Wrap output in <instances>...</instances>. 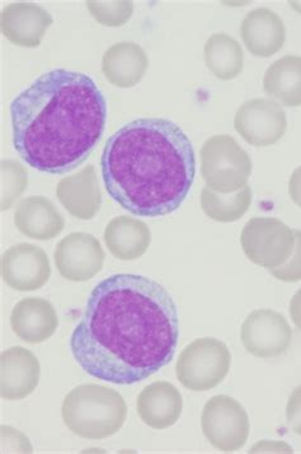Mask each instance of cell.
<instances>
[{
  "label": "cell",
  "instance_id": "obj_16",
  "mask_svg": "<svg viewBox=\"0 0 301 454\" xmlns=\"http://www.w3.org/2000/svg\"><path fill=\"white\" fill-rule=\"evenodd\" d=\"M58 326L57 310L43 298H25L12 309L11 329L17 338L27 344L48 341L57 333Z\"/></svg>",
  "mask_w": 301,
  "mask_h": 454
},
{
  "label": "cell",
  "instance_id": "obj_20",
  "mask_svg": "<svg viewBox=\"0 0 301 454\" xmlns=\"http://www.w3.org/2000/svg\"><path fill=\"white\" fill-rule=\"evenodd\" d=\"M149 60L144 49L135 43H115L102 58V73L112 86L133 88L142 82L148 70Z\"/></svg>",
  "mask_w": 301,
  "mask_h": 454
},
{
  "label": "cell",
  "instance_id": "obj_4",
  "mask_svg": "<svg viewBox=\"0 0 301 454\" xmlns=\"http://www.w3.org/2000/svg\"><path fill=\"white\" fill-rule=\"evenodd\" d=\"M64 424L70 432L89 441H101L117 434L127 418L124 397L101 385H81L64 398Z\"/></svg>",
  "mask_w": 301,
  "mask_h": 454
},
{
  "label": "cell",
  "instance_id": "obj_13",
  "mask_svg": "<svg viewBox=\"0 0 301 454\" xmlns=\"http://www.w3.org/2000/svg\"><path fill=\"white\" fill-rule=\"evenodd\" d=\"M52 23L51 14L35 3H12L0 14L3 36L20 48H39Z\"/></svg>",
  "mask_w": 301,
  "mask_h": 454
},
{
  "label": "cell",
  "instance_id": "obj_7",
  "mask_svg": "<svg viewBox=\"0 0 301 454\" xmlns=\"http://www.w3.org/2000/svg\"><path fill=\"white\" fill-rule=\"evenodd\" d=\"M295 243L294 230L279 219L267 216H254L241 234V245L247 259L268 270L289 262Z\"/></svg>",
  "mask_w": 301,
  "mask_h": 454
},
{
  "label": "cell",
  "instance_id": "obj_10",
  "mask_svg": "<svg viewBox=\"0 0 301 454\" xmlns=\"http://www.w3.org/2000/svg\"><path fill=\"white\" fill-rule=\"evenodd\" d=\"M241 340L251 356L259 359L277 358L290 348L292 330L282 313L268 309H256L244 319Z\"/></svg>",
  "mask_w": 301,
  "mask_h": 454
},
{
  "label": "cell",
  "instance_id": "obj_18",
  "mask_svg": "<svg viewBox=\"0 0 301 454\" xmlns=\"http://www.w3.org/2000/svg\"><path fill=\"white\" fill-rule=\"evenodd\" d=\"M241 36L245 48L257 58H271L286 43V27L276 12L257 8L244 17Z\"/></svg>",
  "mask_w": 301,
  "mask_h": 454
},
{
  "label": "cell",
  "instance_id": "obj_26",
  "mask_svg": "<svg viewBox=\"0 0 301 454\" xmlns=\"http://www.w3.org/2000/svg\"><path fill=\"white\" fill-rule=\"evenodd\" d=\"M87 10L99 25L106 27H121L127 25L134 13V3L128 0H117V2H96L88 0Z\"/></svg>",
  "mask_w": 301,
  "mask_h": 454
},
{
  "label": "cell",
  "instance_id": "obj_1",
  "mask_svg": "<svg viewBox=\"0 0 301 454\" xmlns=\"http://www.w3.org/2000/svg\"><path fill=\"white\" fill-rule=\"evenodd\" d=\"M177 304L165 286L143 275L99 281L70 336V351L89 376L112 385L143 382L174 358Z\"/></svg>",
  "mask_w": 301,
  "mask_h": 454
},
{
  "label": "cell",
  "instance_id": "obj_25",
  "mask_svg": "<svg viewBox=\"0 0 301 454\" xmlns=\"http://www.w3.org/2000/svg\"><path fill=\"white\" fill-rule=\"evenodd\" d=\"M0 209L10 210L28 186L27 169L16 160H4L0 163Z\"/></svg>",
  "mask_w": 301,
  "mask_h": 454
},
{
  "label": "cell",
  "instance_id": "obj_31",
  "mask_svg": "<svg viewBox=\"0 0 301 454\" xmlns=\"http://www.w3.org/2000/svg\"><path fill=\"white\" fill-rule=\"evenodd\" d=\"M289 195L297 207H301V166L292 172L289 180Z\"/></svg>",
  "mask_w": 301,
  "mask_h": 454
},
{
  "label": "cell",
  "instance_id": "obj_19",
  "mask_svg": "<svg viewBox=\"0 0 301 454\" xmlns=\"http://www.w3.org/2000/svg\"><path fill=\"white\" fill-rule=\"evenodd\" d=\"M14 225L23 236L37 241L57 239L66 228V219L49 199L29 196L14 210Z\"/></svg>",
  "mask_w": 301,
  "mask_h": 454
},
{
  "label": "cell",
  "instance_id": "obj_32",
  "mask_svg": "<svg viewBox=\"0 0 301 454\" xmlns=\"http://www.w3.org/2000/svg\"><path fill=\"white\" fill-rule=\"evenodd\" d=\"M290 317L295 326L301 331V289L295 293L290 301Z\"/></svg>",
  "mask_w": 301,
  "mask_h": 454
},
{
  "label": "cell",
  "instance_id": "obj_11",
  "mask_svg": "<svg viewBox=\"0 0 301 454\" xmlns=\"http://www.w3.org/2000/svg\"><path fill=\"white\" fill-rule=\"evenodd\" d=\"M104 259L106 254L98 239L83 232L61 239L54 254L58 274L74 283L93 279L104 269Z\"/></svg>",
  "mask_w": 301,
  "mask_h": 454
},
{
  "label": "cell",
  "instance_id": "obj_23",
  "mask_svg": "<svg viewBox=\"0 0 301 454\" xmlns=\"http://www.w3.org/2000/svg\"><path fill=\"white\" fill-rule=\"evenodd\" d=\"M205 64L220 81L238 78L244 68V52L241 43L230 35L219 32L205 43Z\"/></svg>",
  "mask_w": 301,
  "mask_h": 454
},
{
  "label": "cell",
  "instance_id": "obj_3",
  "mask_svg": "<svg viewBox=\"0 0 301 454\" xmlns=\"http://www.w3.org/2000/svg\"><path fill=\"white\" fill-rule=\"evenodd\" d=\"M106 192L133 215L159 218L180 209L196 177L191 140L172 120L140 117L108 137L101 157Z\"/></svg>",
  "mask_w": 301,
  "mask_h": 454
},
{
  "label": "cell",
  "instance_id": "obj_33",
  "mask_svg": "<svg viewBox=\"0 0 301 454\" xmlns=\"http://www.w3.org/2000/svg\"><path fill=\"white\" fill-rule=\"evenodd\" d=\"M289 4H290L297 13L301 14V2H289Z\"/></svg>",
  "mask_w": 301,
  "mask_h": 454
},
{
  "label": "cell",
  "instance_id": "obj_8",
  "mask_svg": "<svg viewBox=\"0 0 301 454\" xmlns=\"http://www.w3.org/2000/svg\"><path fill=\"white\" fill-rule=\"evenodd\" d=\"M201 427L210 444L225 453L243 448L251 432L244 407L227 395H218L207 401L201 415Z\"/></svg>",
  "mask_w": 301,
  "mask_h": 454
},
{
  "label": "cell",
  "instance_id": "obj_15",
  "mask_svg": "<svg viewBox=\"0 0 301 454\" xmlns=\"http://www.w3.org/2000/svg\"><path fill=\"white\" fill-rule=\"evenodd\" d=\"M137 415L151 429L165 430L180 420L183 397L177 387L166 380L146 386L136 401Z\"/></svg>",
  "mask_w": 301,
  "mask_h": 454
},
{
  "label": "cell",
  "instance_id": "obj_2",
  "mask_svg": "<svg viewBox=\"0 0 301 454\" xmlns=\"http://www.w3.org/2000/svg\"><path fill=\"white\" fill-rule=\"evenodd\" d=\"M13 146L32 168L72 172L104 136L107 101L89 75L58 68L40 75L10 106Z\"/></svg>",
  "mask_w": 301,
  "mask_h": 454
},
{
  "label": "cell",
  "instance_id": "obj_29",
  "mask_svg": "<svg viewBox=\"0 0 301 454\" xmlns=\"http://www.w3.org/2000/svg\"><path fill=\"white\" fill-rule=\"evenodd\" d=\"M286 420L292 432L301 436V386L297 387L289 397Z\"/></svg>",
  "mask_w": 301,
  "mask_h": 454
},
{
  "label": "cell",
  "instance_id": "obj_14",
  "mask_svg": "<svg viewBox=\"0 0 301 454\" xmlns=\"http://www.w3.org/2000/svg\"><path fill=\"white\" fill-rule=\"evenodd\" d=\"M41 365L32 351L13 347L0 356V395L7 401H19L34 394L40 383Z\"/></svg>",
  "mask_w": 301,
  "mask_h": 454
},
{
  "label": "cell",
  "instance_id": "obj_12",
  "mask_svg": "<svg viewBox=\"0 0 301 454\" xmlns=\"http://www.w3.org/2000/svg\"><path fill=\"white\" fill-rule=\"evenodd\" d=\"M2 278L17 292H35L48 284L51 265L48 254L31 243L12 246L2 254Z\"/></svg>",
  "mask_w": 301,
  "mask_h": 454
},
{
  "label": "cell",
  "instance_id": "obj_17",
  "mask_svg": "<svg viewBox=\"0 0 301 454\" xmlns=\"http://www.w3.org/2000/svg\"><path fill=\"white\" fill-rule=\"evenodd\" d=\"M57 196L74 218L81 221L95 218L102 205V192L95 166L88 165L78 174L58 181Z\"/></svg>",
  "mask_w": 301,
  "mask_h": 454
},
{
  "label": "cell",
  "instance_id": "obj_28",
  "mask_svg": "<svg viewBox=\"0 0 301 454\" xmlns=\"http://www.w3.org/2000/svg\"><path fill=\"white\" fill-rule=\"evenodd\" d=\"M3 453H32V445L27 436L12 427H2Z\"/></svg>",
  "mask_w": 301,
  "mask_h": 454
},
{
  "label": "cell",
  "instance_id": "obj_5",
  "mask_svg": "<svg viewBox=\"0 0 301 454\" xmlns=\"http://www.w3.org/2000/svg\"><path fill=\"white\" fill-rule=\"evenodd\" d=\"M252 160L233 137H209L201 148V174L206 186L219 193H234L247 186Z\"/></svg>",
  "mask_w": 301,
  "mask_h": 454
},
{
  "label": "cell",
  "instance_id": "obj_30",
  "mask_svg": "<svg viewBox=\"0 0 301 454\" xmlns=\"http://www.w3.org/2000/svg\"><path fill=\"white\" fill-rule=\"evenodd\" d=\"M250 453H294V450L285 442L262 441L254 444Z\"/></svg>",
  "mask_w": 301,
  "mask_h": 454
},
{
  "label": "cell",
  "instance_id": "obj_24",
  "mask_svg": "<svg viewBox=\"0 0 301 454\" xmlns=\"http://www.w3.org/2000/svg\"><path fill=\"white\" fill-rule=\"evenodd\" d=\"M253 193L250 184L234 193H219L204 187L201 193V207L212 221L234 223L239 221L250 210Z\"/></svg>",
  "mask_w": 301,
  "mask_h": 454
},
{
  "label": "cell",
  "instance_id": "obj_22",
  "mask_svg": "<svg viewBox=\"0 0 301 454\" xmlns=\"http://www.w3.org/2000/svg\"><path fill=\"white\" fill-rule=\"evenodd\" d=\"M263 90L283 106H301V57L285 55L274 61L266 70Z\"/></svg>",
  "mask_w": 301,
  "mask_h": 454
},
{
  "label": "cell",
  "instance_id": "obj_21",
  "mask_svg": "<svg viewBox=\"0 0 301 454\" xmlns=\"http://www.w3.org/2000/svg\"><path fill=\"white\" fill-rule=\"evenodd\" d=\"M104 243L108 250L121 262H135L150 247L151 232L145 222L120 215L104 228Z\"/></svg>",
  "mask_w": 301,
  "mask_h": 454
},
{
  "label": "cell",
  "instance_id": "obj_27",
  "mask_svg": "<svg viewBox=\"0 0 301 454\" xmlns=\"http://www.w3.org/2000/svg\"><path fill=\"white\" fill-rule=\"evenodd\" d=\"M294 233L297 243H295L294 254H291L289 262L279 268L268 270L274 279L283 283H297L301 280V231L294 230Z\"/></svg>",
  "mask_w": 301,
  "mask_h": 454
},
{
  "label": "cell",
  "instance_id": "obj_9",
  "mask_svg": "<svg viewBox=\"0 0 301 454\" xmlns=\"http://www.w3.org/2000/svg\"><path fill=\"white\" fill-rule=\"evenodd\" d=\"M234 128L248 145L263 148L282 139L288 130V117L279 102L253 98L238 108Z\"/></svg>",
  "mask_w": 301,
  "mask_h": 454
},
{
  "label": "cell",
  "instance_id": "obj_6",
  "mask_svg": "<svg viewBox=\"0 0 301 454\" xmlns=\"http://www.w3.org/2000/svg\"><path fill=\"white\" fill-rule=\"evenodd\" d=\"M232 354L221 340L196 339L180 354L175 374L189 391L205 392L215 388L229 374Z\"/></svg>",
  "mask_w": 301,
  "mask_h": 454
}]
</instances>
